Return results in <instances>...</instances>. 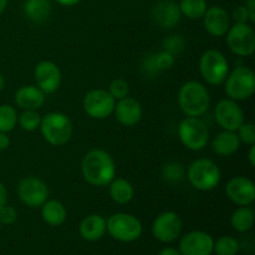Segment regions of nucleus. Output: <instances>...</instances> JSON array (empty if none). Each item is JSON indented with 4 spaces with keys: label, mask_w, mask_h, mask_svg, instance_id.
I'll use <instances>...</instances> for the list:
<instances>
[{
    "label": "nucleus",
    "mask_w": 255,
    "mask_h": 255,
    "mask_svg": "<svg viewBox=\"0 0 255 255\" xmlns=\"http://www.w3.org/2000/svg\"><path fill=\"white\" fill-rule=\"evenodd\" d=\"M226 193L233 203L241 207L251 206L255 201V184L247 177H234L227 183Z\"/></svg>",
    "instance_id": "nucleus-14"
},
{
    "label": "nucleus",
    "mask_w": 255,
    "mask_h": 255,
    "mask_svg": "<svg viewBox=\"0 0 255 255\" xmlns=\"http://www.w3.org/2000/svg\"><path fill=\"white\" fill-rule=\"evenodd\" d=\"M203 19L204 27L212 36H224L231 27L228 12L221 6L208 7Z\"/></svg>",
    "instance_id": "nucleus-17"
},
{
    "label": "nucleus",
    "mask_w": 255,
    "mask_h": 255,
    "mask_svg": "<svg viewBox=\"0 0 255 255\" xmlns=\"http://www.w3.org/2000/svg\"><path fill=\"white\" fill-rule=\"evenodd\" d=\"M181 15L178 4L174 2L173 0H162V1L157 2L152 11L154 21L164 29L173 27L174 25L178 24V21L181 20Z\"/></svg>",
    "instance_id": "nucleus-19"
},
{
    "label": "nucleus",
    "mask_w": 255,
    "mask_h": 255,
    "mask_svg": "<svg viewBox=\"0 0 255 255\" xmlns=\"http://www.w3.org/2000/svg\"><path fill=\"white\" fill-rule=\"evenodd\" d=\"M17 218V213L15 208L6 206L5 204L1 209H0V222L1 224H12Z\"/></svg>",
    "instance_id": "nucleus-35"
},
{
    "label": "nucleus",
    "mask_w": 255,
    "mask_h": 255,
    "mask_svg": "<svg viewBox=\"0 0 255 255\" xmlns=\"http://www.w3.org/2000/svg\"><path fill=\"white\" fill-rule=\"evenodd\" d=\"M216 120L219 126L226 131L237 132V129L243 125L244 114L237 101L231 99H224L217 104Z\"/></svg>",
    "instance_id": "nucleus-12"
},
{
    "label": "nucleus",
    "mask_w": 255,
    "mask_h": 255,
    "mask_svg": "<svg viewBox=\"0 0 255 255\" xmlns=\"http://www.w3.org/2000/svg\"><path fill=\"white\" fill-rule=\"evenodd\" d=\"M187 177L192 186L198 191L208 192L216 188L221 182V171L211 159H196L189 166Z\"/></svg>",
    "instance_id": "nucleus-4"
},
{
    "label": "nucleus",
    "mask_w": 255,
    "mask_h": 255,
    "mask_svg": "<svg viewBox=\"0 0 255 255\" xmlns=\"http://www.w3.org/2000/svg\"><path fill=\"white\" fill-rule=\"evenodd\" d=\"M255 214L252 208L248 206L241 207L237 209L233 214H232L231 223L232 227L236 229L239 233H246V232L251 231L254 226Z\"/></svg>",
    "instance_id": "nucleus-26"
},
{
    "label": "nucleus",
    "mask_w": 255,
    "mask_h": 255,
    "mask_svg": "<svg viewBox=\"0 0 255 255\" xmlns=\"http://www.w3.org/2000/svg\"><path fill=\"white\" fill-rule=\"evenodd\" d=\"M202 77L211 85H222L229 74V64L226 56L218 50H208L199 61Z\"/></svg>",
    "instance_id": "nucleus-6"
},
{
    "label": "nucleus",
    "mask_w": 255,
    "mask_h": 255,
    "mask_svg": "<svg viewBox=\"0 0 255 255\" xmlns=\"http://www.w3.org/2000/svg\"><path fill=\"white\" fill-rule=\"evenodd\" d=\"M9 144H10V139L9 137H7V134L4 133V132H0V151L6 149L7 147H9Z\"/></svg>",
    "instance_id": "nucleus-40"
},
{
    "label": "nucleus",
    "mask_w": 255,
    "mask_h": 255,
    "mask_svg": "<svg viewBox=\"0 0 255 255\" xmlns=\"http://www.w3.org/2000/svg\"><path fill=\"white\" fill-rule=\"evenodd\" d=\"M0 231H1V222H0Z\"/></svg>",
    "instance_id": "nucleus-46"
},
{
    "label": "nucleus",
    "mask_w": 255,
    "mask_h": 255,
    "mask_svg": "<svg viewBox=\"0 0 255 255\" xmlns=\"http://www.w3.org/2000/svg\"><path fill=\"white\" fill-rule=\"evenodd\" d=\"M224 82L227 95L234 101L251 99L255 92V74L251 67H237L228 74Z\"/></svg>",
    "instance_id": "nucleus-5"
},
{
    "label": "nucleus",
    "mask_w": 255,
    "mask_h": 255,
    "mask_svg": "<svg viewBox=\"0 0 255 255\" xmlns=\"http://www.w3.org/2000/svg\"><path fill=\"white\" fill-rule=\"evenodd\" d=\"M7 202V193H6V188L4 187V184L0 182V209L6 204Z\"/></svg>",
    "instance_id": "nucleus-39"
},
{
    "label": "nucleus",
    "mask_w": 255,
    "mask_h": 255,
    "mask_svg": "<svg viewBox=\"0 0 255 255\" xmlns=\"http://www.w3.org/2000/svg\"><path fill=\"white\" fill-rule=\"evenodd\" d=\"M214 241L206 232L194 231L186 234L179 243L182 255H211L213 253Z\"/></svg>",
    "instance_id": "nucleus-15"
},
{
    "label": "nucleus",
    "mask_w": 255,
    "mask_h": 255,
    "mask_svg": "<svg viewBox=\"0 0 255 255\" xmlns=\"http://www.w3.org/2000/svg\"><path fill=\"white\" fill-rule=\"evenodd\" d=\"M178 136L182 143L191 151H201L209 139L208 127L198 117H187L178 127Z\"/></svg>",
    "instance_id": "nucleus-8"
},
{
    "label": "nucleus",
    "mask_w": 255,
    "mask_h": 255,
    "mask_svg": "<svg viewBox=\"0 0 255 255\" xmlns=\"http://www.w3.org/2000/svg\"><path fill=\"white\" fill-rule=\"evenodd\" d=\"M106 233V221L99 214L87 216L80 224V234L87 242H96Z\"/></svg>",
    "instance_id": "nucleus-21"
},
{
    "label": "nucleus",
    "mask_w": 255,
    "mask_h": 255,
    "mask_svg": "<svg viewBox=\"0 0 255 255\" xmlns=\"http://www.w3.org/2000/svg\"><path fill=\"white\" fill-rule=\"evenodd\" d=\"M181 14L186 15L189 19H201L206 14L208 5L206 0H181L179 2Z\"/></svg>",
    "instance_id": "nucleus-27"
},
{
    "label": "nucleus",
    "mask_w": 255,
    "mask_h": 255,
    "mask_svg": "<svg viewBox=\"0 0 255 255\" xmlns=\"http://www.w3.org/2000/svg\"><path fill=\"white\" fill-rule=\"evenodd\" d=\"M133 187L128 181L124 178H116L112 179L110 183V197L112 201L120 204H126L132 201L133 198Z\"/></svg>",
    "instance_id": "nucleus-25"
},
{
    "label": "nucleus",
    "mask_w": 255,
    "mask_h": 255,
    "mask_svg": "<svg viewBox=\"0 0 255 255\" xmlns=\"http://www.w3.org/2000/svg\"><path fill=\"white\" fill-rule=\"evenodd\" d=\"M117 121L124 126H134L142 119V107L138 101L131 97L119 100L114 110Z\"/></svg>",
    "instance_id": "nucleus-18"
},
{
    "label": "nucleus",
    "mask_w": 255,
    "mask_h": 255,
    "mask_svg": "<svg viewBox=\"0 0 255 255\" xmlns=\"http://www.w3.org/2000/svg\"><path fill=\"white\" fill-rule=\"evenodd\" d=\"M6 5H7V0H0V15H1L2 12H4V10H5V7H6Z\"/></svg>",
    "instance_id": "nucleus-44"
},
{
    "label": "nucleus",
    "mask_w": 255,
    "mask_h": 255,
    "mask_svg": "<svg viewBox=\"0 0 255 255\" xmlns=\"http://www.w3.org/2000/svg\"><path fill=\"white\" fill-rule=\"evenodd\" d=\"M233 19L236 22H247L249 20L248 10L246 6L241 5V6L236 7L233 11Z\"/></svg>",
    "instance_id": "nucleus-37"
},
{
    "label": "nucleus",
    "mask_w": 255,
    "mask_h": 255,
    "mask_svg": "<svg viewBox=\"0 0 255 255\" xmlns=\"http://www.w3.org/2000/svg\"><path fill=\"white\" fill-rule=\"evenodd\" d=\"M183 176V168L178 163H172L164 167V177L169 181L177 182Z\"/></svg>",
    "instance_id": "nucleus-34"
},
{
    "label": "nucleus",
    "mask_w": 255,
    "mask_h": 255,
    "mask_svg": "<svg viewBox=\"0 0 255 255\" xmlns=\"http://www.w3.org/2000/svg\"><path fill=\"white\" fill-rule=\"evenodd\" d=\"M35 81L44 94H54L61 85V72L52 61H41L35 67Z\"/></svg>",
    "instance_id": "nucleus-16"
},
{
    "label": "nucleus",
    "mask_w": 255,
    "mask_h": 255,
    "mask_svg": "<svg viewBox=\"0 0 255 255\" xmlns=\"http://www.w3.org/2000/svg\"><path fill=\"white\" fill-rule=\"evenodd\" d=\"M247 10L249 14V20L252 22H255V0H248L246 5Z\"/></svg>",
    "instance_id": "nucleus-38"
},
{
    "label": "nucleus",
    "mask_w": 255,
    "mask_h": 255,
    "mask_svg": "<svg viewBox=\"0 0 255 255\" xmlns=\"http://www.w3.org/2000/svg\"><path fill=\"white\" fill-rule=\"evenodd\" d=\"M248 159H249V163H251V166L254 167L255 166V146L254 144H252L251 151H249Z\"/></svg>",
    "instance_id": "nucleus-43"
},
{
    "label": "nucleus",
    "mask_w": 255,
    "mask_h": 255,
    "mask_svg": "<svg viewBox=\"0 0 255 255\" xmlns=\"http://www.w3.org/2000/svg\"><path fill=\"white\" fill-rule=\"evenodd\" d=\"M15 102L22 110H37L44 105L45 94L36 86H22L15 94Z\"/></svg>",
    "instance_id": "nucleus-20"
},
{
    "label": "nucleus",
    "mask_w": 255,
    "mask_h": 255,
    "mask_svg": "<svg viewBox=\"0 0 255 255\" xmlns=\"http://www.w3.org/2000/svg\"><path fill=\"white\" fill-rule=\"evenodd\" d=\"M41 217L49 226L59 227L66 221V208L61 202L50 199L41 206Z\"/></svg>",
    "instance_id": "nucleus-24"
},
{
    "label": "nucleus",
    "mask_w": 255,
    "mask_h": 255,
    "mask_svg": "<svg viewBox=\"0 0 255 255\" xmlns=\"http://www.w3.org/2000/svg\"><path fill=\"white\" fill-rule=\"evenodd\" d=\"M55 1L62 6H74V5L79 4L80 0H55Z\"/></svg>",
    "instance_id": "nucleus-41"
},
{
    "label": "nucleus",
    "mask_w": 255,
    "mask_h": 255,
    "mask_svg": "<svg viewBox=\"0 0 255 255\" xmlns=\"http://www.w3.org/2000/svg\"><path fill=\"white\" fill-rule=\"evenodd\" d=\"M24 12L27 19L35 24L45 22L51 12L50 0H26L24 4Z\"/></svg>",
    "instance_id": "nucleus-23"
},
{
    "label": "nucleus",
    "mask_w": 255,
    "mask_h": 255,
    "mask_svg": "<svg viewBox=\"0 0 255 255\" xmlns=\"http://www.w3.org/2000/svg\"><path fill=\"white\" fill-rule=\"evenodd\" d=\"M42 137L52 146H62L70 141L74 132L72 122L61 112H50L40 122Z\"/></svg>",
    "instance_id": "nucleus-3"
},
{
    "label": "nucleus",
    "mask_w": 255,
    "mask_h": 255,
    "mask_svg": "<svg viewBox=\"0 0 255 255\" xmlns=\"http://www.w3.org/2000/svg\"><path fill=\"white\" fill-rule=\"evenodd\" d=\"M4 86H5V79H4V76H2V75L0 74V91H1V90L4 89Z\"/></svg>",
    "instance_id": "nucleus-45"
},
{
    "label": "nucleus",
    "mask_w": 255,
    "mask_h": 255,
    "mask_svg": "<svg viewBox=\"0 0 255 255\" xmlns=\"http://www.w3.org/2000/svg\"><path fill=\"white\" fill-rule=\"evenodd\" d=\"M106 231L116 241L128 243L139 238L142 234V224L134 216L117 213L107 219Z\"/></svg>",
    "instance_id": "nucleus-7"
},
{
    "label": "nucleus",
    "mask_w": 255,
    "mask_h": 255,
    "mask_svg": "<svg viewBox=\"0 0 255 255\" xmlns=\"http://www.w3.org/2000/svg\"><path fill=\"white\" fill-rule=\"evenodd\" d=\"M237 131H238L237 134H238L241 142L249 144V146L255 144V126L253 124H251V122H243V125Z\"/></svg>",
    "instance_id": "nucleus-33"
},
{
    "label": "nucleus",
    "mask_w": 255,
    "mask_h": 255,
    "mask_svg": "<svg viewBox=\"0 0 255 255\" xmlns=\"http://www.w3.org/2000/svg\"><path fill=\"white\" fill-rule=\"evenodd\" d=\"M182 231V221L174 212H164L159 214L153 222L152 233L159 242L169 243L178 238Z\"/></svg>",
    "instance_id": "nucleus-13"
},
{
    "label": "nucleus",
    "mask_w": 255,
    "mask_h": 255,
    "mask_svg": "<svg viewBox=\"0 0 255 255\" xmlns=\"http://www.w3.org/2000/svg\"><path fill=\"white\" fill-rule=\"evenodd\" d=\"M109 92L115 100H121L128 96L129 86L128 82L122 79H116L110 84Z\"/></svg>",
    "instance_id": "nucleus-31"
},
{
    "label": "nucleus",
    "mask_w": 255,
    "mask_h": 255,
    "mask_svg": "<svg viewBox=\"0 0 255 255\" xmlns=\"http://www.w3.org/2000/svg\"><path fill=\"white\" fill-rule=\"evenodd\" d=\"M17 122L24 131L31 132L40 127L41 116L37 114L36 110H25L20 117H17Z\"/></svg>",
    "instance_id": "nucleus-29"
},
{
    "label": "nucleus",
    "mask_w": 255,
    "mask_h": 255,
    "mask_svg": "<svg viewBox=\"0 0 255 255\" xmlns=\"http://www.w3.org/2000/svg\"><path fill=\"white\" fill-rule=\"evenodd\" d=\"M241 139H239L237 132L226 131L218 133L216 138L212 142L213 151L222 157H228L236 153L241 147Z\"/></svg>",
    "instance_id": "nucleus-22"
},
{
    "label": "nucleus",
    "mask_w": 255,
    "mask_h": 255,
    "mask_svg": "<svg viewBox=\"0 0 255 255\" xmlns=\"http://www.w3.org/2000/svg\"><path fill=\"white\" fill-rule=\"evenodd\" d=\"M163 45L166 51L174 54V51H179L182 49V40L179 39V36H171L163 42Z\"/></svg>",
    "instance_id": "nucleus-36"
},
{
    "label": "nucleus",
    "mask_w": 255,
    "mask_h": 255,
    "mask_svg": "<svg viewBox=\"0 0 255 255\" xmlns=\"http://www.w3.org/2000/svg\"><path fill=\"white\" fill-rule=\"evenodd\" d=\"M227 44L238 56H252L255 50V32L248 22H236L227 32Z\"/></svg>",
    "instance_id": "nucleus-9"
},
{
    "label": "nucleus",
    "mask_w": 255,
    "mask_h": 255,
    "mask_svg": "<svg viewBox=\"0 0 255 255\" xmlns=\"http://www.w3.org/2000/svg\"><path fill=\"white\" fill-rule=\"evenodd\" d=\"M154 65H156V69L158 71H162V70H169L174 65V55L171 54L168 51H161L157 55L153 56Z\"/></svg>",
    "instance_id": "nucleus-32"
},
{
    "label": "nucleus",
    "mask_w": 255,
    "mask_h": 255,
    "mask_svg": "<svg viewBox=\"0 0 255 255\" xmlns=\"http://www.w3.org/2000/svg\"><path fill=\"white\" fill-rule=\"evenodd\" d=\"M239 251V244L232 237H222L214 243L213 252L217 255H236Z\"/></svg>",
    "instance_id": "nucleus-30"
},
{
    "label": "nucleus",
    "mask_w": 255,
    "mask_h": 255,
    "mask_svg": "<svg viewBox=\"0 0 255 255\" xmlns=\"http://www.w3.org/2000/svg\"><path fill=\"white\" fill-rule=\"evenodd\" d=\"M17 124L16 110L10 105H1L0 106V132L12 131Z\"/></svg>",
    "instance_id": "nucleus-28"
},
{
    "label": "nucleus",
    "mask_w": 255,
    "mask_h": 255,
    "mask_svg": "<svg viewBox=\"0 0 255 255\" xmlns=\"http://www.w3.org/2000/svg\"><path fill=\"white\" fill-rule=\"evenodd\" d=\"M17 196L20 201L27 207L36 208V207H41L47 201L49 189L40 178L26 177L21 179L17 186Z\"/></svg>",
    "instance_id": "nucleus-11"
},
{
    "label": "nucleus",
    "mask_w": 255,
    "mask_h": 255,
    "mask_svg": "<svg viewBox=\"0 0 255 255\" xmlns=\"http://www.w3.org/2000/svg\"><path fill=\"white\" fill-rule=\"evenodd\" d=\"M116 100L106 90H92L84 97V110L95 120H104L114 112Z\"/></svg>",
    "instance_id": "nucleus-10"
},
{
    "label": "nucleus",
    "mask_w": 255,
    "mask_h": 255,
    "mask_svg": "<svg viewBox=\"0 0 255 255\" xmlns=\"http://www.w3.org/2000/svg\"><path fill=\"white\" fill-rule=\"evenodd\" d=\"M178 104L188 117H199L207 112L211 104L208 90L198 81H188L181 87Z\"/></svg>",
    "instance_id": "nucleus-2"
},
{
    "label": "nucleus",
    "mask_w": 255,
    "mask_h": 255,
    "mask_svg": "<svg viewBox=\"0 0 255 255\" xmlns=\"http://www.w3.org/2000/svg\"><path fill=\"white\" fill-rule=\"evenodd\" d=\"M158 255H182V254L173 248H164L159 252Z\"/></svg>",
    "instance_id": "nucleus-42"
},
{
    "label": "nucleus",
    "mask_w": 255,
    "mask_h": 255,
    "mask_svg": "<svg viewBox=\"0 0 255 255\" xmlns=\"http://www.w3.org/2000/svg\"><path fill=\"white\" fill-rule=\"evenodd\" d=\"M81 172L84 179L95 187H105L112 182L116 176V166L107 152L102 149H92L85 154L81 162Z\"/></svg>",
    "instance_id": "nucleus-1"
}]
</instances>
